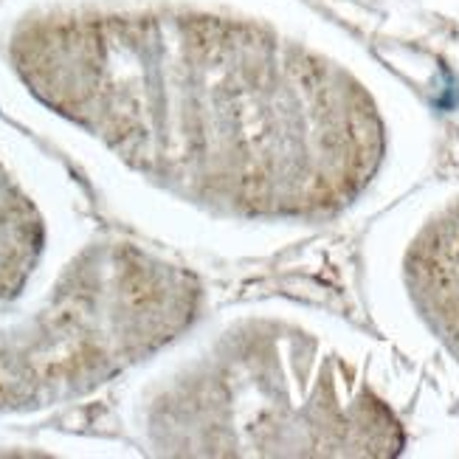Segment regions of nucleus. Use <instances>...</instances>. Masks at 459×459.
<instances>
[{
	"instance_id": "1",
	"label": "nucleus",
	"mask_w": 459,
	"mask_h": 459,
	"mask_svg": "<svg viewBox=\"0 0 459 459\" xmlns=\"http://www.w3.org/2000/svg\"><path fill=\"white\" fill-rule=\"evenodd\" d=\"M0 76L234 263L361 209L394 144L381 93L299 0H26L0 23Z\"/></svg>"
},
{
	"instance_id": "2",
	"label": "nucleus",
	"mask_w": 459,
	"mask_h": 459,
	"mask_svg": "<svg viewBox=\"0 0 459 459\" xmlns=\"http://www.w3.org/2000/svg\"><path fill=\"white\" fill-rule=\"evenodd\" d=\"M178 347L130 409L150 454L397 456L409 446L372 352L322 310L248 299L204 316Z\"/></svg>"
},
{
	"instance_id": "3",
	"label": "nucleus",
	"mask_w": 459,
	"mask_h": 459,
	"mask_svg": "<svg viewBox=\"0 0 459 459\" xmlns=\"http://www.w3.org/2000/svg\"><path fill=\"white\" fill-rule=\"evenodd\" d=\"M206 307L184 263L127 237L91 239L31 313L0 327V420L85 401L178 347Z\"/></svg>"
},
{
	"instance_id": "4",
	"label": "nucleus",
	"mask_w": 459,
	"mask_h": 459,
	"mask_svg": "<svg viewBox=\"0 0 459 459\" xmlns=\"http://www.w3.org/2000/svg\"><path fill=\"white\" fill-rule=\"evenodd\" d=\"M401 313L459 377V195L414 221L394 254Z\"/></svg>"
},
{
	"instance_id": "5",
	"label": "nucleus",
	"mask_w": 459,
	"mask_h": 459,
	"mask_svg": "<svg viewBox=\"0 0 459 459\" xmlns=\"http://www.w3.org/2000/svg\"><path fill=\"white\" fill-rule=\"evenodd\" d=\"M54 217L34 178L0 147V318H6L43 271Z\"/></svg>"
}]
</instances>
